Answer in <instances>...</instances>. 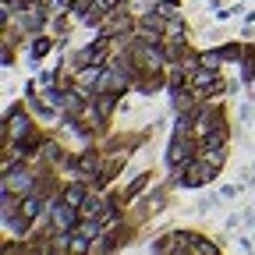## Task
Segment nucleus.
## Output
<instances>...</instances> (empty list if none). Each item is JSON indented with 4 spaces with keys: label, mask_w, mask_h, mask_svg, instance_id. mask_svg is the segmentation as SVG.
I'll return each instance as SVG.
<instances>
[{
    "label": "nucleus",
    "mask_w": 255,
    "mask_h": 255,
    "mask_svg": "<svg viewBox=\"0 0 255 255\" xmlns=\"http://www.w3.org/2000/svg\"><path fill=\"white\" fill-rule=\"evenodd\" d=\"M53 223H57V231H68L71 223H75V206H71V202L57 206V209H53Z\"/></svg>",
    "instance_id": "nucleus-1"
},
{
    "label": "nucleus",
    "mask_w": 255,
    "mask_h": 255,
    "mask_svg": "<svg viewBox=\"0 0 255 255\" xmlns=\"http://www.w3.org/2000/svg\"><path fill=\"white\" fill-rule=\"evenodd\" d=\"M209 177H213V167L202 163V167H191V174H184L181 184H202V181H209Z\"/></svg>",
    "instance_id": "nucleus-2"
},
{
    "label": "nucleus",
    "mask_w": 255,
    "mask_h": 255,
    "mask_svg": "<svg viewBox=\"0 0 255 255\" xmlns=\"http://www.w3.org/2000/svg\"><path fill=\"white\" fill-rule=\"evenodd\" d=\"M36 213H39V195H28V199H25V206H21V216H25V220H32Z\"/></svg>",
    "instance_id": "nucleus-3"
},
{
    "label": "nucleus",
    "mask_w": 255,
    "mask_h": 255,
    "mask_svg": "<svg viewBox=\"0 0 255 255\" xmlns=\"http://www.w3.org/2000/svg\"><path fill=\"white\" fill-rule=\"evenodd\" d=\"M28 184V174H11L7 181H4V191H11V188H25Z\"/></svg>",
    "instance_id": "nucleus-4"
},
{
    "label": "nucleus",
    "mask_w": 255,
    "mask_h": 255,
    "mask_svg": "<svg viewBox=\"0 0 255 255\" xmlns=\"http://www.w3.org/2000/svg\"><path fill=\"white\" fill-rule=\"evenodd\" d=\"M209 85H213V71L206 68V71H199V75H195V89H209Z\"/></svg>",
    "instance_id": "nucleus-5"
},
{
    "label": "nucleus",
    "mask_w": 255,
    "mask_h": 255,
    "mask_svg": "<svg viewBox=\"0 0 255 255\" xmlns=\"http://www.w3.org/2000/svg\"><path fill=\"white\" fill-rule=\"evenodd\" d=\"M85 248H89V238H85V234H82V238H75V241H71V252H85Z\"/></svg>",
    "instance_id": "nucleus-6"
},
{
    "label": "nucleus",
    "mask_w": 255,
    "mask_h": 255,
    "mask_svg": "<svg viewBox=\"0 0 255 255\" xmlns=\"http://www.w3.org/2000/svg\"><path fill=\"white\" fill-rule=\"evenodd\" d=\"M96 231H100V223H85V227H82L85 238H96Z\"/></svg>",
    "instance_id": "nucleus-7"
},
{
    "label": "nucleus",
    "mask_w": 255,
    "mask_h": 255,
    "mask_svg": "<svg viewBox=\"0 0 255 255\" xmlns=\"http://www.w3.org/2000/svg\"><path fill=\"white\" fill-rule=\"evenodd\" d=\"M68 202H71V206H78V202H82V191H78V188H71V191H68Z\"/></svg>",
    "instance_id": "nucleus-8"
},
{
    "label": "nucleus",
    "mask_w": 255,
    "mask_h": 255,
    "mask_svg": "<svg viewBox=\"0 0 255 255\" xmlns=\"http://www.w3.org/2000/svg\"><path fill=\"white\" fill-rule=\"evenodd\" d=\"M167 4H170V0H167Z\"/></svg>",
    "instance_id": "nucleus-9"
}]
</instances>
